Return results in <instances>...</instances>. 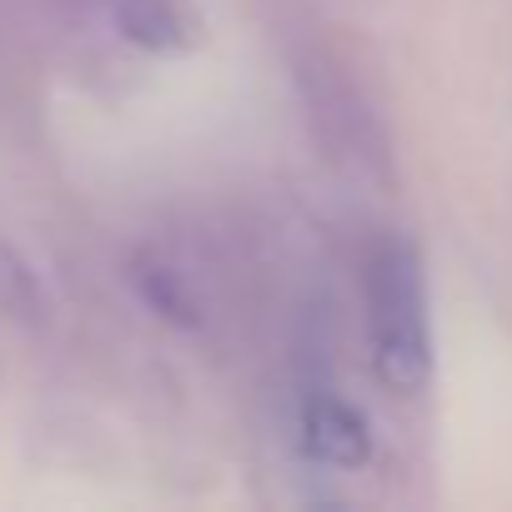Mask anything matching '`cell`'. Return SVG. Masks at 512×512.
I'll list each match as a JSON object with an SVG mask.
<instances>
[{"mask_svg":"<svg viewBox=\"0 0 512 512\" xmlns=\"http://www.w3.org/2000/svg\"><path fill=\"white\" fill-rule=\"evenodd\" d=\"M116 21L141 46H171L176 31H181L171 0H116Z\"/></svg>","mask_w":512,"mask_h":512,"instance_id":"cell-4","label":"cell"},{"mask_svg":"<svg viewBox=\"0 0 512 512\" xmlns=\"http://www.w3.org/2000/svg\"><path fill=\"white\" fill-rule=\"evenodd\" d=\"M367 327L382 382L392 392H417L432 372V332L422 262L407 241H382L367 256Z\"/></svg>","mask_w":512,"mask_h":512,"instance_id":"cell-1","label":"cell"},{"mask_svg":"<svg viewBox=\"0 0 512 512\" xmlns=\"http://www.w3.org/2000/svg\"><path fill=\"white\" fill-rule=\"evenodd\" d=\"M307 452L322 457V462H337V467H357L367 462L372 452V437H367V417L337 397H317L307 407Z\"/></svg>","mask_w":512,"mask_h":512,"instance_id":"cell-2","label":"cell"},{"mask_svg":"<svg viewBox=\"0 0 512 512\" xmlns=\"http://www.w3.org/2000/svg\"><path fill=\"white\" fill-rule=\"evenodd\" d=\"M46 297L36 272L21 262L11 246H0V317H16V322H41Z\"/></svg>","mask_w":512,"mask_h":512,"instance_id":"cell-3","label":"cell"}]
</instances>
